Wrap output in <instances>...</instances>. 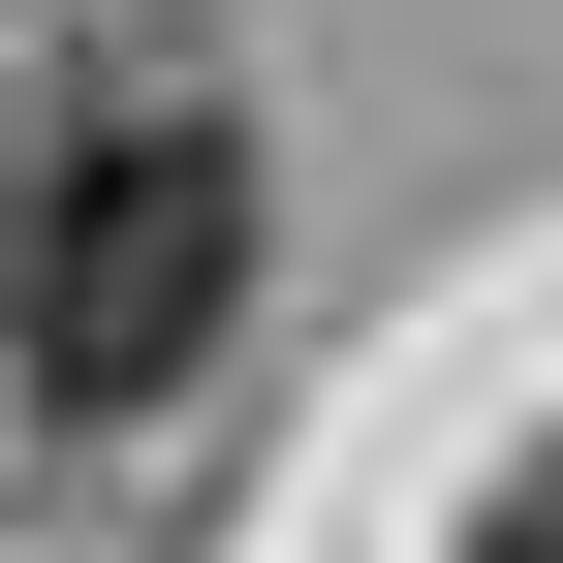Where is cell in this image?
I'll return each instance as SVG.
<instances>
[{
  "label": "cell",
  "instance_id": "7a4b0ae2",
  "mask_svg": "<svg viewBox=\"0 0 563 563\" xmlns=\"http://www.w3.org/2000/svg\"><path fill=\"white\" fill-rule=\"evenodd\" d=\"M470 563H563V439H532V470H501V501H470Z\"/></svg>",
  "mask_w": 563,
  "mask_h": 563
},
{
  "label": "cell",
  "instance_id": "6da1fadb",
  "mask_svg": "<svg viewBox=\"0 0 563 563\" xmlns=\"http://www.w3.org/2000/svg\"><path fill=\"white\" fill-rule=\"evenodd\" d=\"M0 344H32V407H125V439H157L251 344V157L188 95H63L32 188H0Z\"/></svg>",
  "mask_w": 563,
  "mask_h": 563
}]
</instances>
